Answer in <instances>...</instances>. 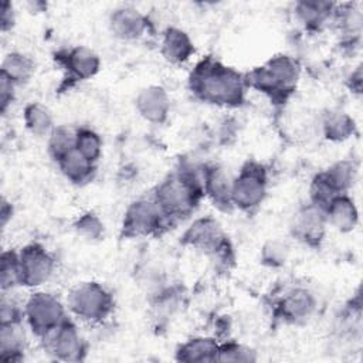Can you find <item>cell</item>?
I'll use <instances>...</instances> for the list:
<instances>
[{
  "mask_svg": "<svg viewBox=\"0 0 363 363\" xmlns=\"http://www.w3.org/2000/svg\"><path fill=\"white\" fill-rule=\"evenodd\" d=\"M23 121L26 129L35 138H47L55 128L54 116L41 102H30L24 106Z\"/></svg>",
  "mask_w": 363,
  "mask_h": 363,
  "instance_id": "26",
  "label": "cell"
},
{
  "mask_svg": "<svg viewBox=\"0 0 363 363\" xmlns=\"http://www.w3.org/2000/svg\"><path fill=\"white\" fill-rule=\"evenodd\" d=\"M72 228L77 233V235L89 242L102 240L105 234V224L94 211H85L79 214L74 220Z\"/></svg>",
  "mask_w": 363,
  "mask_h": 363,
  "instance_id": "29",
  "label": "cell"
},
{
  "mask_svg": "<svg viewBox=\"0 0 363 363\" xmlns=\"http://www.w3.org/2000/svg\"><path fill=\"white\" fill-rule=\"evenodd\" d=\"M194 52V43L183 28L169 26L163 30L160 38V54L167 62L182 65L187 62Z\"/></svg>",
  "mask_w": 363,
  "mask_h": 363,
  "instance_id": "17",
  "label": "cell"
},
{
  "mask_svg": "<svg viewBox=\"0 0 363 363\" xmlns=\"http://www.w3.org/2000/svg\"><path fill=\"white\" fill-rule=\"evenodd\" d=\"M55 163L62 176L77 186L91 182L96 170V163L86 159L79 150H77V147L64 155Z\"/></svg>",
  "mask_w": 363,
  "mask_h": 363,
  "instance_id": "22",
  "label": "cell"
},
{
  "mask_svg": "<svg viewBox=\"0 0 363 363\" xmlns=\"http://www.w3.org/2000/svg\"><path fill=\"white\" fill-rule=\"evenodd\" d=\"M180 242L184 247H190L214 258L220 265L228 267V264L234 261L233 245L220 221L211 216L193 220L183 231Z\"/></svg>",
  "mask_w": 363,
  "mask_h": 363,
  "instance_id": "4",
  "label": "cell"
},
{
  "mask_svg": "<svg viewBox=\"0 0 363 363\" xmlns=\"http://www.w3.org/2000/svg\"><path fill=\"white\" fill-rule=\"evenodd\" d=\"M189 89L204 104L221 108H240L244 105L245 94L250 88L245 74L224 65L213 57H206L190 72Z\"/></svg>",
  "mask_w": 363,
  "mask_h": 363,
  "instance_id": "1",
  "label": "cell"
},
{
  "mask_svg": "<svg viewBox=\"0 0 363 363\" xmlns=\"http://www.w3.org/2000/svg\"><path fill=\"white\" fill-rule=\"evenodd\" d=\"M35 72L34 60L20 51H10L1 61L0 74L11 79L17 86L27 84Z\"/></svg>",
  "mask_w": 363,
  "mask_h": 363,
  "instance_id": "24",
  "label": "cell"
},
{
  "mask_svg": "<svg viewBox=\"0 0 363 363\" xmlns=\"http://www.w3.org/2000/svg\"><path fill=\"white\" fill-rule=\"evenodd\" d=\"M16 26V11L13 3L4 0L0 4V28L1 33L6 34Z\"/></svg>",
  "mask_w": 363,
  "mask_h": 363,
  "instance_id": "35",
  "label": "cell"
},
{
  "mask_svg": "<svg viewBox=\"0 0 363 363\" xmlns=\"http://www.w3.org/2000/svg\"><path fill=\"white\" fill-rule=\"evenodd\" d=\"M328 220L325 210L308 201L301 206L291 220V234L295 240L311 248H319L325 240Z\"/></svg>",
  "mask_w": 363,
  "mask_h": 363,
  "instance_id": "12",
  "label": "cell"
},
{
  "mask_svg": "<svg viewBox=\"0 0 363 363\" xmlns=\"http://www.w3.org/2000/svg\"><path fill=\"white\" fill-rule=\"evenodd\" d=\"M16 88L17 85L9 79L6 75L0 74V112L6 115L9 108L16 99Z\"/></svg>",
  "mask_w": 363,
  "mask_h": 363,
  "instance_id": "34",
  "label": "cell"
},
{
  "mask_svg": "<svg viewBox=\"0 0 363 363\" xmlns=\"http://www.w3.org/2000/svg\"><path fill=\"white\" fill-rule=\"evenodd\" d=\"M346 85L349 91L357 96L362 95V86H363V74H362V65L359 64L346 78Z\"/></svg>",
  "mask_w": 363,
  "mask_h": 363,
  "instance_id": "36",
  "label": "cell"
},
{
  "mask_svg": "<svg viewBox=\"0 0 363 363\" xmlns=\"http://www.w3.org/2000/svg\"><path fill=\"white\" fill-rule=\"evenodd\" d=\"M55 60L62 65L67 79L86 81L94 78L101 69L99 55L86 45H75L55 54Z\"/></svg>",
  "mask_w": 363,
  "mask_h": 363,
  "instance_id": "13",
  "label": "cell"
},
{
  "mask_svg": "<svg viewBox=\"0 0 363 363\" xmlns=\"http://www.w3.org/2000/svg\"><path fill=\"white\" fill-rule=\"evenodd\" d=\"M220 342L211 336H194L179 345L176 349V360L186 363L217 362Z\"/></svg>",
  "mask_w": 363,
  "mask_h": 363,
  "instance_id": "20",
  "label": "cell"
},
{
  "mask_svg": "<svg viewBox=\"0 0 363 363\" xmlns=\"http://www.w3.org/2000/svg\"><path fill=\"white\" fill-rule=\"evenodd\" d=\"M169 221L160 211L153 197H140L133 200L125 210L121 223V238H146L160 234Z\"/></svg>",
  "mask_w": 363,
  "mask_h": 363,
  "instance_id": "8",
  "label": "cell"
},
{
  "mask_svg": "<svg viewBox=\"0 0 363 363\" xmlns=\"http://www.w3.org/2000/svg\"><path fill=\"white\" fill-rule=\"evenodd\" d=\"M299 78L301 64L288 54L274 55L245 74L248 88L264 94L274 104H285L295 92Z\"/></svg>",
  "mask_w": 363,
  "mask_h": 363,
  "instance_id": "3",
  "label": "cell"
},
{
  "mask_svg": "<svg viewBox=\"0 0 363 363\" xmlns=\"http://www.w3.org/2000/svg\"><path fill=\"white\" fill-rule=\"evenodd\" d=\"M152 197L169 224L187 218L204 197L203 166L180 162L176 170L157 183Z\"/></svg>",
  "mask_w": 363,
  "mask_h": 363,
  "instance_id": "2",
  "label": "cell"
},
{
  "mask_svg": "<svg viewBox=\"0 0 363 363\" xmlns=\"http://www.w3.org/2000/svg\"><path fill=\"white\" fill-rule=\"evenodd\" d=\"M257 352L242 343L227 340L220 342L217 362H257Z\"/></svg>",
  "mask_w": 363,
  "mask_h": 363,
  "instance_id": "32",
  "label": "cell"
},
{
  "mask_svg": "<svg viewBox=\"0 0 363 363\" xmlns=\"http://www.w3.org/2000/svg\"><path fill=\"white\" fill-rule=\"evenodd\" d=\"M135 108L139 116L146 122L163 125L170 115V95L162 85H147L138 92Z\"/></svg>",
  "mask_w": 363,
  "mask_h": 363,
  "instance_id": "15",
  "label": "cell"
},
{
  "mask_svg": "<svg viewBox=\"0 0 363 363\" xmlns=\"http://www.w3.org/2000/svg\"><path fill=\"white\" fill-rule=\"evenodd\" d=\"M68 312L82 322L104 323L113 312L115 299L112 292L96 281L77 284L67 296Z\"/></svg>",
  "mask_w": 363,
  "mask_h": 363,
  "instance_id": "5",
  "label": "cell"
},
{
  "mask_svg": "<svg viewBox=\"0 0 363 363\" xmlns=\"http://www.w3.org/2000/svg\"><path fill=\"white\" fill-rule=\"evenodd\" d=\"M289 245L278 238L268 240L264 242L259 251V259L261 264L269 268H279L284 267L289 258Z\"/></svg>",
  "mask_w": 363,
  "mask_h": 363,
  "instance_id": "31",
  "label": "cell"
},
{
  "mask_svg": "<svg viewBox=\"0 0 363 363\" xmlns=\"http://www.w3.org/2000/svg\"><path fill=\"white\" fill-rule=\"evenodd\" d=\"M77 129L68 125H55L51 133L47 136L48 155L54 162H58L64 155L75 149Z\"/></svg>",
  "mask_w": 363,
  "mask_h": 363,
  "instance_id": "27",
  "label": "cell"
},
{
  "mask_svg": "<svg viewBox=\"0 0 363 363\" xmlns=\"http://www.w3.org/2000/svg\"><path fill=\"white\" fill-rule=\"evenodd\" d=\"M41 342L44 350L55 360L79 362L85 359L86 342L71 318L62 322Z\"/></svg>",
  "mask_w": 363,
  "mask_h": 363,
  "instance_id": "10",
  "label": "cell"
},
{
  "mask_svg": "<svg viewBox=\"0 0 363 363\" xmlns=\"http://www.w3.org/2000/svg\"><path fill=\"white\" fill-rule=\"evenodd\" d=\"M27 337L21 322L0 323V360L18 363L24 359Z\"/></svg>",
  "mask_w": 363,
  "mask_h": 363,
  "instance_id": "19",
  "label": "cell"
},
{
  "mask_svg": "<svg viewBox=\"0 0 363 363\" xmlns=\"http://www.w3.org/2000/svg\"><path fill=\"white\" fill-rule=\"evenodd\" d=\"M316 309V295L302 285L285 289L274 302V315L277 319L288 325H301L308 322L315 315Z\"/></svg>",
  "mask_w": 363,
  "mask_h": 363,
  "instance_id": "9",
  "label": "cell"
},
{
  "mask_svg": "<svg viewBox=\"0 0 363 363\" xmlns=\"http://www.w3.org/2000/svg\"><path fill=\"white\" fill-rule=\"evenodd\" d=\"M77 150H79L86 159L96 163L102 156V139L98 132L91 128L77 129Z\"/></svg>",
  "mask_w": 363,
  "mask_h": 363,
  "instance_id": "30",
  "label": "cell"
},
{
  "mask_svg": "<svg viewBox=\"0 0 363 363\" xmlns=\"http://www.w3.org/2000/svg\"><path fill=\"white\" fill-rule=\"evenodd\" d=\"M21 286V271L18 251L4 250L0 257V288L1 292L13 291Z\"/></svg>",
  "mask_w": 363,
  "mask_h": 363,
  "instance_id": "28",
  "label": "cell"
},
{
  "mask_svg": "<svg viewBox=\"0 0 363 363\" xmlns=\"http://www.w3.org/2000/svg\"><path fill=\"white\" fill-rule=\"evenodd\" d=\"M23 311L27 326L40 340L69 318L67 305L55 294L47 291L33 292L27 298Z\"/></svg>",
  "mask_w": 363,
  "mask_h": 363,
  "instance_id": "7",
  "label": "cell"
},
{
  "mask_svg": "<svg viewBox=\"0 0 363 363\" xmlns=\"http://www.w3.org/2000/svg\"><path fill=\"white\" fill-rule=\"evenodd\" d=\"M319 173L336 194H343L354 186L359 166L353 159H340Z\"/></svg>",
  "mask_w": 363,
  "mask_h": 363,
  "instance_id": "23",
  "label": "cell"
},
{
  "mask_svg": "<svg viewBox=\"0 0 363 363\" xmlns=\"http://www.w3.org/2000/svg\"><path fill=\"white\" fill-rule=\"evenodd\" d=\"M21 286L38 288L50 281L57 261L54 255L40 242H30L18 251Z\"/></svg>",
  "mask_w": 363,
  "mask_h": 363,
  "instance_id": "11",
  "label": "cell"
},
{
  "mask_svg": "<svg viewBox=\"0 0 363 363\" xmlns=\"http://www.w3.org/2000/svg\"><path fill=\"white\" fill-rule=\"evenodd\" d=\"M24 319V311L7 296V292H1L0 301V323L21 322Z\"/></svg>",
  "mask_w": 363,
  "mask_h": 363,
  "instance_id": "33",
  "label": "cell"
},
{
  "mask_svg": "<svg viewBox=\"0 0 363 363\" xmlns=\"http://www.w3.org/2000/svg\"><path fill=\"white\" fill-rule=\"evenodd\" d=\"M322 133L329 142H345L356 133L354 119L343 111H329L322 119Z\"/></svg>",
  "mask_w": 363,
  "mask_h": 363,
  "instance_id": "25",
  "label": "cell"
},
{
  "mask_svg": "<svg viewBox=\"0 0 363 363\" xmlns=\"http://www.w3.org/2000/svg\"><path fill=\"white\" fill-rule=\"evenodd\" d=\"M112 35L121 41H136L145 37L150 30L146 14L133 6H119L113 9L108 18Z\"/></svg>",
  "mask_w": 363,
  "mask_h": 363,
  "instance_id": "14",
  "label": "cell"
},
{
  "mask_svg": "<svg viewBox=\"0 0 363 363\" xmlns=\"http://www.w3.org/2000/svg\"><path fill=\"white\" fill-rule=\"evenodd\" d=\"M268 193V172L259 162L247 160L233 177V208L251 214L264 203Z\"/></svg>",
  "mask_w": 363,
  "mask_h": 363,
  "instance_id": "6",
  "label": "cell"
},
{
  "mask_svg": "<svg viewBox=\"0 0 363 363\" xmlns=\"http://www.w3.org/2000/svg\"><path fill=\"white\" fill-rule=\"evenodd\" d=\"M336 3L330 1H298L294 6L296 20L306 30H320L325 24L332 21Z\"/></svg>",
  "mask_w": 363,
  "mask_h": 363,
  "instance_id": "21",
  "label": "cell"
},
{
  "mask_svg": "<svg viewBox=\"0 0 363 363\" xmlns=\"http://www.w3.org/2000/svg\"><path fill=\"white\" fill-rule=\"evenodd\" d=\"M14 214V207L13 203L9 201L6 197H1L0 203V220H1V228H6L9 221L13 218Z\"/></svg>",
  "mask_w": 363,
  "mask_h": 363,
  "instance_id": "37",
  "label": "cell"
},
{
  "mask_svg": "<svg viewBox=\"0 0 363 363\" xmlns=\"http://www.w3.org/2000/svg\"><path fill=\"white\" fill-rule=\"evenodd\" d=\"M328 225L342 234L352 233L359 224V208L349 193L337 194L325 207Z\"/></svg>",
  "mask_w": 363,
  "mask_h": 363,
  "instance_id": "18",
  "label": "cell"
},
{
  "mask_svg": "<svg viewBox=\"0 0 363 363\" xmlns=\"http://www.w3.org/2000/svg\"><path fill=\"white\" fill-rule=\"evenodd\" d=\"M231 187L233 177L218 163H208L203 166V190L204 196L221 211H231Z\"/></svg>",
  "mask_w": 363,
  "mask_h": 363,
  "instance_id": "16",
  "label": "cell"
}]
</instances>
